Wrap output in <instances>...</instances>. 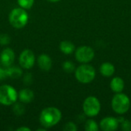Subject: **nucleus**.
<instances>
[{"instance_id": "nucleus-1", "label": "nucleus", "mask_w": 131, "mask_h": 131, "mask_svg": "<svg viewBox=\"0 0 131 131\" xmlns=\"http://www.w3.org/2000/svg\"><path fill=\"white\" fill-rule=\"evenodd\" d=\"M62 114L55 107H48L43 109L39 116V121L45 128H51L57 125L61 120Z\"/></svg>"}, {"instance_id": "nucleus-2", "label": "nucleus", "mask_w": 131, "mask_h": 131, "mask_svg": "<svg viewBox=\"0 0 131 131\" xmlns=\"http://www.w3.org/2000/svg\"><path fill=\"white\" fill-rule=\"evenodd\" d=\"M130 97L122 92L115 94L111 100V108L119 115H124L127 113L130 108Z\"/></svg>"}, {"instance_id": "nucleus-3", "label": "nucleus", "mask_w": 131, "mask_h": 131, "mask_svg": "<svg viewBox=\"0 0 131 131\" xmlns=\"http://www.w3.org/2000/svg\"><path fill=\"white\" fill-rule=\"evenodd\" d=\"M74 76L78 82L87 84L94 80L96 77V71L92 65L82 64L75 69Z\"/></svg>"}, {"instance_id": "nucleus-4", "label": "nucleus", "mask_w": 131, "mask_h": 131, "mask_svg": "<svg viewBox=\"0 0 131 131\" xmlns=\"http://www.w3.org/2000/svg\"><path fill=\"white\" fill-rule=\"evenodd\" d=\"M8 21L10 25L17 29L24 28L28 21V15L26 9L21 7L13 8L8 15Z\"/></svg>"}, {"instance_id": "nucleus-5", "label": "nucleus", "mask_w": 131, "mask_h": 131, "mask_svg": "<svg viewBox=\"0 0 131 131\" xmlns=\"http://www.w3.org/2000/svg\"><path fill=\"white\" fill-rule=\"evenodd\" d=\"M18 100V92L11 85L3 84L0 86V104L5 106H11Z\"/></svg>"}, {"instance_id": "nucleus-6", "label": "nucleus", "mask_w": 131, "mask_h": 131, "mask_svg": "<svg viewBox=\"0 0 131 131\" xmlns=\"http://www.w3.org/2000/svg\"><path fill=\"white\" fill-rule=\"evenodd\" d=\"M84 114L88 117H94L97 116L101 110V104L98 98L94 96L88 97L83 103Z\"/></svg>"}, {"instance_id": "nucleus-7", "label": "nucleus", "mask_w": 131, "mask_h": 131, "mask_svg": "<svg viewBox=\"0 0 131 131\" xmlns=\"http://www.w3.org/2000/svg\"><path fill=\"white\" fill-rule=\"evenodd\" d=\"M74 55L78 62L81 64H88L94 59L95 52L91 47L83 45L74 51Z\"/></svg>"}, {"instance_id": "nucleus-8", "label": "nucleus", "mask_w": 131, "mask_h": 131, "mask_svg": "<svg viewBox=\"0 0 131 131\" xmlns=\"http://www.w3.org/2000/svg\"><path fill=\"white\" fill-rule=\"evenodd\" d=\"M18 61L22 68L26 70L31 69L35 63V54L30 49H25L20 54Z\"/></svg>"}, {"instance_id": "nucleus-9", "label": "nucleus", "mask_w": 131, "mask_h": 131, "mask_svg": "<svg viewBox=\"0 0 131 131\" xmlns=\"http://www.w3.org/2000/svg\"><path fill=\"white\" fill-rule=\"evenodd\" d=\"M120 123L117 118L114 117H104L100 124L99 127L104 131H114L119 128Z\"/></svg>"}, {"instance_id": "nucleus-10", "label": "nucleus", "mask_w": 131, "mask_h": 131, "mask_svg": "<svg viewBox=\"0 0 131 131\" xmlns=\"http://www.w3.org/2000/svg\"><path fill=\"white\" fill-rule=\"evenodd\" d=\"M15 54L14 51L10 48H6L0 54V61L4 67L11 66L15 61Z\"/></svg>"}, {"instance_id": "nucleus-11", "label": "nucleus", "mask_w": 131, "mask_h": 131, "mask_svg": "<svg viewBox=\"0 0 131 131\" xmlns=\"http://www.w3.org/2000/svg\"><path fill=\"white\" fill-rule=\"evenodd\" d=\"M37 62H38V67L44 71H48L51 68L52 60L51 57L46 54H42L39 55L38 58Z\"/></svg>"}, {"instance_id": "nucleus-12", "label": "nucleus", "mask_w": 131, "mask_h": 131, "mask_svg": "<svg viewBox=\"0 0 131 131\" xmlns=\"http://www.w3.org/2000/svg\"><path fill=\"white\" fill-rule=\"evenodd\" d=\"M35 97L34 92L29 88H23L18 94V98L23 104L31 103Z\"/></svg>"}, {"instance_id": "nucleus-13", "label": "nucleus", "mask_w": 131, "mask_h": 131, "mask_svg": "<svg viewBox=\"0 0 131 131\" xmlns=\"http://www.w3.org/2000/svg\"><path fill=\"white\" fill-rule=\"evenodd\" d=\"M110 88H111V90L113 92H114L115 94L123 92V91L125 88L124 81L120 77H114L111 81Z\"/></svg>"}, {"instance_id": "nucleus-14", "label": "nucleus", "mask_w": 131, "mask_h": 131, "mask_svg": "<svg viewBox=\"0 0 131 131\" xmlns=\"http://www.w3.org/2000/svg\"><path fill=\"white\" fill-rule=\"evenodd\" d=\"M100 73L105 78H111L115 73V67L111 62H104L100 66Z\"/></svg>"}, {"instance_id": "nucleus-15", "label": "nucleus", "mask_w": 131, "mask_h": 131, "mask_svg": "<svg viewBox=\"0 0 131 131\" xmlns=\"http://www.w3.org/2000/svg\"><path fill=\"white\" fill-rule=\"evenodd\" d=\"M60 51L64 54H71L74 53L75 51V46L74 45L69 41H63L60 43L59 45Z\"/></svg>"}, {"instance_id": "nucleus-16", "label": "nucleus", "mask_w": 131, "mask_h": 131, "mask_svg": "<svg viewBox=\"0 0 131 131\" xmlns=\"http://www.w3.org/2000/svg\"><path fill=\"white\" fill-rule=\"evenodd\" d=\"M6 74H7V78H13V79H16L22 76L23 74V71L20 68L15 67V66H9L6 69Z\"/></svg>"}, {"instance_id": "nucleus-17", "label": "nucleus", "mask_w": 131, "mask_h": 131, "mask_svg": "<svg viewBox=\"0 0 131 131\" xmlns=\"http://www.w3.org/2000/svg\"><path fill=\"white\" fill-rule=\"evenodd\" d=\"M100 129L97 123L92 119H88L84 124V130L86 131H98Z\"/></svg>"}, {"instance_id": "nucleus-18", "label": "nucleus", "mask_w": 131, "mask_h": 131, "mask_svg": "<svg viewBox=\"0 0 131 131\" xmlns=\"http://www.w3.org/2000/svg\"><path fill=\"white\" fill-rule=\"evenodd\" d=\"M12 111L13 113L17 115V116H21L22 114H24L25 111V108L24 107V105L21 103H15L13 107H12Z\"/></svg>"}, {"instance_id": "nucleus-19", "label": "nucleus", "mask_w": 131, "mask_h": 131, "mask_svg": "<svg viewBox=\"0 0 131 131\" xmlns=\"http://www.w3.org/2000/svg\"><path fill=\"white\" fill-rule=\"evenodd\" d=\"M62 68L66 73H72L75 71V65L71 61H65L62 64Z\"/></svg>"}, {"instance_id": "nucleus-20", "label": "nucleus", "mask_w": 131, "mask_h": 131, "mask_svg": "<svg viewBox=\"0 0 131 131\" xmlns=\"http://www.w3.org/2000/svg\"><path fill=\"white\" fill-rule=\"evenodd\" d=\"M18 5L25 9H29L34 5L35 0H17Z\"/></svg>"}, {"instance_id": "nucleus-21", "label": "nucleus", "mask_w": 131, "mask_h": 131, "mask_svg": "<svg viewBox=\"0 0 131 131\" xmlns=\"http://www.w3.org/2000/svg\"><path fill=\"white\" fill-rule=\"evenodd\" d=\"M63 130L64 131H77L78 127L74 122H68L64 124Z\"/></svg>"}, {"instance_id": "nucleus-22", "label": "nucleus", "mask_w": 131, "mask_h": 131, "mask_svg": "<svg viewBox=\"0 0 131 131\" xmlns=\"http://www.w3.org/2000/svg\"><path fill=\"white\" fill-rule=\"evenodd\" d=\"M120 124H121V127L122 130L131 131V122L130 121L124 119Z\"/></svg>"}, {"instance_id": "nucleus-23", "label": "nucleus", "mask_w": 131, "mask_h": 131, "mask_svg": "<svg viewBox=\"0 0 131 131\" xmlns=\"http://www.w3.org/2000/svg\"><path fill=\"white\" fill-rule=\"evenodd\" d=\"M10 37L8 34H2L0 35V44L2 45H6L10 43Z\"/></svg>"}, {"instance_id": "nucleus-24", "label": "nucleus", "mask_w": 131, "mask_h": 131, "mask_svg": "<svg viewBox=\"0 0 131 131\" xmlns=\"http://www.w3.org/2000/svg\"><path fill=\"white\" fill-rule=\"evenodd\" d=\"M23 81H24V84H25L27 85L31 84L32 83V81H33L32 74H30V73H26L23 77Z\"/></svg>"}, {"instance_id": "nucleus-25", "label": "nucleus", "mask_w": 131, "mask_h": 131, "mask_svg": "<svg viewBox=\"0 0 131 131\" xmlns=\"http://www.w3.org/2000/svg\"><path fill=\"white\" fill-rule=\"evenodd\" d=\"M6 78H7V74H6L5 69H3V68H0V81H3Z\"/></svg>"}, {"instance_id": "nucleus-26", "label": "nucleus", "mask_w": 131, "mask_h": 131, "mask_svg": "<svg viewBox=\"0 0 131 131\" xmlns=\"http://www.w3.org/2000/svg\"><path fill=\"white\" fill-rule=\"evenodd\" d=\"M31 129L28 128V127H18L16 129V131H30Z\"/></svg>"}, {"instance_id": "nucleus-27", "label": "nucleus", "mask_w": 131, "mask_h": 131, "mask_svg": "<svg viewBox=\"0 0 131 131\" xmlns=\"http://www.w3.org/2000/svg\"><path fill=\"white\" fill-rule=\"evenodd\" d=\"M47 1H48L50 2H59L61 0H47Z\"/></svg>"}]
</instances>
